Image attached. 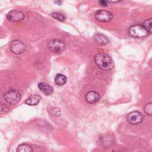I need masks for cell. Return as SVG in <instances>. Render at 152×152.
<instances>
[{
	"instance_id": "6da1fadb",
	"label": "cell",
	"mask_w": 152,
	"mask_h": 152,
	"mask_svg": "<svg viewBox=\"0 0 152 152\" xmlns=\"http://www.w3.org/2000/svg\"><path fill=\"white\" fill-rule=\"evenodd\" d=\"M94 61L97 66L103 70L109 71L114 67V62L111 57L103 52L96 54L94 57Z\"/></svg>"
},
{
	"instance_id": "7a4b0ae2",
	"label": "cell",
	"mask_w": 152,
	"mask_h": 152,
	"mask_svg": "<svg viewBox=\"0 0 152 152\" xmlns=\"http://www.w3.org/2000/svg\"><path fill=\"white\" fill-rule=\"evenodd\" d=\"M4 99L5 102L11 105L17 104L21 99V93L16 90H9L4 94Z\"/></svg>"
},
{
	"instance_id": "3957f363",
	"label": "cell",
	"mask_w": 152,
	"mask_h": 152,
	"mask_svg": "<svg viewBox=\"0 0 152 152\" xmlns=\"http://www.w3.org/2000/svg\"><path fill=\"white\" fill-rule=\"evenodd\" d=\"M128 33L130 36L135 37H142L148 36L150 33L142 26L135 24L129 27Z\"/></svg>"
},
{
	"instance_id": "277c9868",
	"label": "cell",
	"mask_w": 152,
	"mask_h": 152,
	"mask_svg": "<svg viewBox=\"0 0 152 152\" xmlns=\"http://www.w3.org/2000/svg\"><path fill=\"white\" fill-rule=\"evenodd\" d=\"M48 48L53 52L61 53L65 50V45L61 40L54 39L48 42Z\"/></svg>"
},
{
	"instance_id": "5b68a950",
	"label": "cell",
	"mask_w": 152,
	"mask_h": 152,
	"mask_svg": "<svg viewBox=\"0 0 152 152\" xmlns=\"http://www.w3.org/2000/svg\"><path fill=\"white\" fill-rule=\"evenodd\" d=\"M10 48L11 52L15 54H21L26 49V44L20 40H14L11 42Z\"/></svg>"
},
{
	"instance_id": "8992f818",
	"label": "cell",
	"mask_w": 152,
	"mask_h": 152,
	"mask_svg": "<svg viewBox=\"0 0 152 152\" xmlns=\"http://www.w3.org/2000/svg\"><path fill=\"white\" fill-rule=\"evenodd\" d=\"M94 17L100 22H108L112 19L113 14L107 10H99L95 12Z\"/></svg>"
},
{
	"instance_id": "52a82bcc",
	"label": "cell",
	"mask_w": 152,
	"mask_h": 152,
	"mask_svg": "<svg viewBox=\"0 0 152 152\" xmlns=\"http://www.w3.org/2000/svg\"><path fill=\"white\" fill-rule=\"evenodd\" d=\"M144 119L143 115L138 111H133L129 113L126 116L128 122L132 125H137L142 122Z\"/></svg>"
},
{
	"instance_id": "ba28073f",
	"label": "cell",
	"mask_w": 152,
	"mask_h": 152,
	"mask_svg": "<svg viewBox=\"0 0 152 152\" xmlns=\"http://www.w3.org/2000/svg\"><path fill=\"white\" fill-rule=\"evenodd\" d=\"M7 18L11 22H19L24 18V14L20 10H11L7 14Z\"/></svg>"
},
{
	"instance_id": "9c48e42d",
	"label": "cell",
	"mask_w": 152,
	"mask_h": 152,
	"mask_svg": "<svg viewBox=\"0 0 152 152\" xmlns=\"http://www.w3.org/2000/svg\"><path fill=\"white\" fill-rule=\"evenodd\" d=\"M100 97L99 94L94 91H88L86 94V100L89 103H94L98 102Z\"/></svg>"
},
{
	"instance_id": "30bf717a",
	"label": "cell",
	"mask_w": 152,
	"mask_h": 152,
	"mask_svg": "<svg viewBox=\"0 0 152 152\" xmlns=\"http://www.w3.org/2000/svg\"><path fill=\"white\" fill-rule=\"evenodd\" d=\"M38 87L40 90H41V91L43 92L45 95L49 96L53 94V88L51 86L45 83H39L38 84Z\"/></svg>"
},
{
	"instance_id": "8fae6325",
	"label": "cell",
	"mask_w": 152,
	"mask_h": 152,
	"mask_svg": "<svg viewBox=\"0 0 152 152\" xmlns=\"http://www.w3.org/2000/svg\"><path fill=\"white\" fill-rule=\"evenodd\" d=\"M42 97L39 94H33L30 96L25 101V103L30 106H34L39 104Z\"/></svg>"
},
{
	"instance_id": "7c38bea8",
	"label": "cell",
	"mask_w": 152,
	"mask_h": 152,
	"mask_svg": "<svg viewBox=\"0 0 152 152\" xmlns=\"http://www.w3.org/2000/svg\"><path fill=\"white\" fill-rule=\"evenodd\" d=\"M94 40L95 42L100 45H106L109 43V40L108 38L102 33H97L94 35Z\"/></svg>"
},
{
	"instance_id": "4fadbf2b",
	"label": "cell",
	"mask_w": 152,
	"mask_h": 152,
	"mask_svg": "<svg viewBox=\"0 0 152 152\" xmlns=\"http://www.w3.org/2000/svg\"><path fill=\"white\" fill-rule=\"evenodd\" d=\"M66 81H67V78L66 76L62 74H58L56 75V77L55 79V84L59 86H62L64 85L66 83Z\"/></svg>"
},
{
	"instance_id": "5bb4252c",
	"label": "cell",
	"mask_w": 152,
	"mask_h": 152,
	"mask_svg": "<svg viewBox=\"0 0 152 152\" xmlns=\"http://www.w3.org/2000/svg\"><path fill=\"white\" fill-rule=\"evenodd\" d=\"M17 152H33V148L28 144H21L18 146Z\"/></svg>"
},
{
	"instance_id": "9a60e30c",
	"label": "cell",
	"mask_w": 152,
	"mask_h": 152,
	"mask_svg": "<svg viewBox=\"0 0 152 152\" xmlns=\"http://www.w3.org/2000/svg\"><path fill=\"white\" fill-rule=\"evenodd\" d=\"M151 24H152L151 18H150L145 20L142 26L150 33L151 32Z\"/></svg>"
},
{
	"instance_id": "2e32d148",
	"label": "cell",
	"mask_w": 152,
	"mask_h": 152,
	"mask_svg": "<svg viewBox=\"0 0 152 152\" xmlns=\"http://www.w3.org/2000/svg\"><path fill=\"white\" fill-rule=\"evenodd\" d=\"M52 17H53L54 18L56 19L57 20L59 21H64L65 20V17L61 13L59 12H53L52 13Z\"/></svg>"
},
{
	"instance_id": "e0dca14e",
	"label": "cell",
	"mask_w": 152,
	"mask_h": 152,
	"mask_svg": "<svg viewBox=\"0 0 152 152\" xmlns=\"http://www.w3.org/2000/svg\"><path fill=\"white\" fill-rule=\"evenodd\" d=\"M144 111L148 116H151L152 115V103L151 102H150L144 106Z\"/></svg>"
},
{
	"instance_id": "ac0fdd59",
	"label": "cell",
	"mask_w": 152,
	"mask_h": 152,
	"mask_svg": "<svg viewBox=\"0 0 152 152\" xmlns=\"http://www.w3.org/2000/svg\"><path fill=\"white\" fill-rule=\"evenodd\" d=\"M8 110V107L7 105L4 103H0V113H6Z\"/></svg>"
},
{
	"instance_id": "d6986e66",
	"label": "cell",
	"mask_w": 152,
	"mask_h": 152,
	"mask_svg": "<svg viewBox=\"0 0 152 152\" xmlns=\"http://www.w3.org/2000/svg\"><path fill=\"white\" fill-rule=\"evenodd\" d=\"M110 3L109 1H106V0H101V1H99V4L102 5V6H107L109 5V4Z\"/></svg>"
},
{
	"instance_id": "ffe728a7",
	"label": "cell",
	"mask_w": 152,
	"mask_h": 152,
	"mask_svg": "<svg viewBox=\"0 0 152 152\" xmlns=\"http://www.w3.org/2000/svg\"><path fill=\"white\" fill-rule=\"evenodd\" d=\"M55 3H56V4H59V5H61L62 4V1H55L54 2Z\"/></svg>"
}]
</instances>
